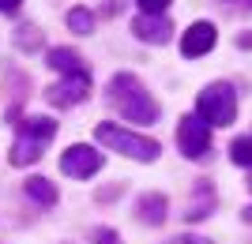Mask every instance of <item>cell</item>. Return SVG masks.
I'll use <instances>...</instances> for the list:
<instances>
[{
    "mask_svg": "<svg viewBox=\"0 0 252 244\" xmlns=\"http://www.w3.org/2000/svg\"><path fill=\"white\" fill-rule=\"evenodd\" d=\"M109 98H113L117 113L125 120H132V124H155L158 120V102L139 86L136 75H128V72L113 75L109 79Z\"/></svg>",
    "mask_w": 252,
    "mask_h": 244,
    "instance_id": "1",
    "label": "cell"
},
{
    "mask_svg": "<svg viewBox=\"0 0 252 244\" xmlns=\"http://www.w3.org/2000/svg\"><path fill=\"white\" fill-rule=\"evenodd\" d=\"M53 136H57V120L53 117H27L19 124V132H15V143H11V165L38 162Z\"/></svg>",
    "mask_w": 252,
    "mask_h": 244,
    "instance_id": "2",
    "label": "cell"
},
{
    "mask_svg": "<svg viewBox=\"0 0 252 244\" xmlns=\"http://www.w3.org/2000/svg\"><path fill=\"white\" fill-rule=\"evenodd\" d=\"M94 136H98V143H105V147H113L117 154H128V158H136V162H155L158 154H162L158 139L136 136V132L117 128V124H98V128H94Z\"/></svg>",
    "mask_w": 252,
    "mask_h": 244,
    "instance_id": "3",
    "label": "cell"
},
{
    "mask_svg": "<svg viewBox=\"0 0 252 244\" xmlns=\"http://www.w3.org/2000/svg\"><path fill=\"white\" fill-rule=\"evenodd\" d=\"M196 117H203L207 124L222 128V124H233L237 117V90L230 83H211L200 90L196 98Z\"/></svg>",
    "mask_w": 252,
    "mask_h": 244,
    "instance_id": "4",
    "label": "cell"
},
{
    "mask_svg": "<svg viewBox=\"0 0 252 244\" xmlns=\"http://www.w3.org/2000/svg\"><path fill=\"white\" fill-rule=\"evenodd\" d=\"M177 147H181V154L185 158H192V162H200V158H207V150H211V124L203 117H181L177 120Z\"/></svg>",
    "mask_w": 252,
    "mask_h": 244,
    "instance_id": "5",
    "label": "cell"
},
{
    "mask_svg": "<svg viewBox=\"0 0 252 244\" xmlns=\"http://www.w3.org/2000/svg\"><path fill=\"white\" fill-rule=\"evenodd\" d=\"M102 154H98L94 147H87V143H75V147H68L61 154V169L68 173V177H79V181H87V177H94L98 169H102Z\"/></svg>",
    "mask_w": 252,
    "mask_h": 244,
    "instance_id": "6",
    "label": "cell"
},
{
    "mask_svg": "<svg viewBox=\"0 0 252 244\" xmlns=\"http://www.w3.org/2000/svg\"><path fill=\"white\" fill-rule=\"evenodd\" d=\"M215 42H219V30H215V23L200 19V23H192L189 30L181 34V53L192 60V56L211 53V49H215Z\"/></svg>",
    "mask_w": 252,
    "mask_h": 244,
    "instance_id": "7",
    "label": "cell"
},
{
    "mask_svg": "<svg viewBox=\"0 0 252 244\" xmlns=\"http://www.w3.org/2000/svg\"><path fill=\"white\" fill-rule=\"evenodd\" d=\"M87 94H91V75H64L61 83L49 86L53 106H79Z\"/></svg>",
    "mask_w": 252,
    "mask_h": 244,
    "instance_id": "8",
    "label": "cell"
},
{
    "mask_svg": "<svg viewBox=\"0 0 252 244\" xmlns=\"http://www.w3.org/2000/svg\"><path fill=\"white\" fill-rule=\"evenodd\" d=\"M132 34H136L139 42H151V45H166L169 34H173V27H169L162 15H139L136 23H132Z\"/></svg>",
    "mask_w": 252,
    "mask_h": 244,
    "instance_id": "9",
    "label": "cell"
},
{
    "mask_svg": "<svg viewBox=\"0 0 252 244\" xmlns=\"http://www.w3.org/2000/svg\"><path fill=\"white\" fill-rule=\"evenodd\" d=\"M45 60H49L53 72H61V75H91L75 49H49V56H45Z\"/></svg>",
    "mask_w": 252,
    "mask_h": 244,
    "instance_id": "10",
    "label": "cell"
},
{
    "mask_svg": "<svg viewBox=\"0 0 252 244\" xmlns=\"http://www.w3.org/2000/svg\"><path fill=\"white\" fill-rule=\"evenodd\" d=\"M139 218L143 222H151V225H162L166 222V211H169V203H166V195H158V191H151V195H143L139 199Z\"/></svg>",
    "mask_w": 252,
    "mask_h": 244,
    "instance_id": "11",
    "label": "cell"
},
{
    "mask_svg": "<svg viewBox=\"0 0 252 244\" xmlns=\"http://www.w3.org/2000/svg\"><path fill=\"white\" fill-rule=\"evenodd\" d=\"M215 207V188H211L207 181H196V199H192V207H189V214L185 218H207V211Z\"/></svg>",
    "mask_w": 252,
    "mask_h": 244,
    "instance_id": "12",
    "label": "cell"
},
{
    "mask_svg": "<svg viewBox=\"0 0 252 244\" xmlns=\"http://www.w3.org/2000/svg\"><path fill=\"white\" fill-rule=\"evenodd\" d=\"M27 195H31V199H38V203H45V207H53V203H57V188H53L45 177H31V181H27Z\"/></svg>",
    "mask_w": 252,
    "mask_h": 244,
    "instance_id": "13",
    "label": "cell"
},
{
    "mask_svg": "<svg viewBox=\"0 0 252 244\" xmlns=\"http://www.w3.org/2000/svg\"><path fill=\"white\" fill-rule=\"evenodd\" d=\"M230 158H233V165H249L252 169V139H233L230 143Z\"/></svg>",
    "mask_w": 252,
    "mask_h": 244,
    "instance_id": "14",
    "label": "cell"
},
{
    "mask_svg": "<svg viewBox=\"0 0 252 244\" xmlns=\"http://www.w3.org/2000/svg\"><path fill=\"white\" fill-rule=\"evenodd\" d=\"M68 27H72L75 34H91L94 30V15L83 11V8H75V11H68Z\"/></svg>",
    "mask_w": 252,
    "mask_h": 244,
    "instance_id": "15",
    "label": "cell"
},
{
    "mask_svg": "<svg viewBox=\"0 0 252 244\" xmlns=\"http://www.w3.org/2000/svg\"><path fill=\"white\" fill-rule=\"evenodd\" d=\"M136 4H139V11H143V15H162L169 0H136Z\"/></svg>",
    "mask_w": 252,
    "mask_h": 244,
    "instance_id": "16",
    "label": "cell"
},
{
    "mask_svg": "<svg viewBox=\"0 0 252 244\" xmlns=\"http://www.w3.org/2000/svg\"><path fill=\"white\" fill-rule=\"evenodd\" d=\"M94 244H121V237L113 229H94Z\"/></svg>",
    "mask_w": 252,
    "mask_h": 244,
    "instance_id": "17",
    "label": "cell"
},
{
    "mask_svg": "<svg viewBox=\"0 0 252 244\" xmlns=\"http://www.w3.org/2000/svg\"><path fill=\"white\" fill-rule=\"evenodd\" d=\"M19 34H23V38H19V45H23V49L38 45V30H34V27H31V30H19Z\"/></svg>",
    "mask_w": 252,
    "mask_h": 244,
    "instance_id": "18",
    "label": "cell"
},
{
    "mask_svg": "<svg viewBox=\"0 0 252 244\" xmlns=\"http://www.w3.org/2000/svg\"><path fill=\"white\" fill-rule=\"evenodd\" d=\"M19 4H23V0H0V11H8V15H11V11L19 8Z\"/></svg>",
    "mask_w": 252,
    "mask_h": 244,
    "instance_id": "19",
    "label": "cell"
},
{
    "mask_svg": "<svg viewBox=\"0 0 252 244\" xmlns=\"http://www.w3.org/2000/svg\"><path fill=\"white\" fill-rule=\"evenodd\" d=\"M233 8H245V11H252V0H233Z\"/></svg>",
    "mask_w": 252,
    "mask_h": 244,
    "instance_id": "20",
    "label": "cell"
},
{
    "mask_svg": "<svg viewBox=\"0 0 252 244\" xmlns=\"http://www.w3.org/2000/svg\"><path fill=\"white\" fill-rule=\"evenodd\" d=\"M245 218H249V222H252V207H249V211H245Z\"/></svg>",
    "mask_w": 252,
    "mask_h": 244,
    "instance_id": "21",
    "label": "cell"
},
{
    "mask_svg": "<svg viewBox=\"0 0 252 244\" xmlns=\"http://www.w3.org/2000/svg\"><path fill=\"white\" fill-rule=\"evenodd\" d=\"M249 188H252V177H249Z\"/></svg>",
    "mask_w": 252,
    "mask_h": 244,
    "instance_id": "22",
    "label": "cell"
}]
</instances>
